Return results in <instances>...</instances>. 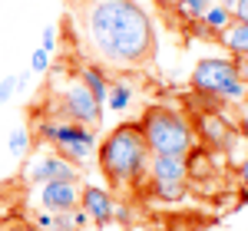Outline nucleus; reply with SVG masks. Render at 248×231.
<instances>
[{
	"mask_svg": "<svg viewBox=\"0 0 248 231\" xmlns=\"http://www.w3.org/2000/svg\"><path fill=\"white\" fill-rule=\"evenodd\" d=\"M79 46L96 66L136 70L155 57V27L139 0H66Z\"/></svg>",
	"mask_w": 248,
	"mask_h": 231,
	"instance_id": "1",
	"label": "nucleus"
},
{
	"mask_svg": "<svg viewBox=\"0 0 248 231\" xmlns=\"http://www.w3.org/2000/svg\"><path fill=\"white\" fill-rule=\"evenodd\" d=\"M99 172L109 182L113 192L139 188L149 178V149L142 142L139 122H119L109 129V135L96 149Z\"/></svg>",
	"mask_w": 248,
	"mask_h": 231,
	"instance_id": "2",
	"label": "nucleus"
},
{
	"mask_svg": "<svg viewBox=\"0 0 248 231\" xmlns=\"http://www.w3.org/2000/svg\"><path fill=\"white\" fill-rule=\"evenodd\" d=\"M139 132L149 155H189V149L195 145L189 116L172 106H149L139 116Z\"/></svg>",
	"mask_w": 248,
	"mask_h": 231,
	"instance_id": "3",
	"label": "nucleus"
},
{
	"mask_svg": "<svg viewBox=\"0 0 248 231\" xmlns=\"http://www.w3.org/2000/svg\"><path fill=\"white\" fill-rule=\"evenodd\" d=\"M33 135H37L43 145H53L60 159H66V162L77 165V169H79V165H86L90 159H96V149H99L96 129L79 126V122L50 119V116H37Z\"/></svg>",
	"mask_w": 248,
	"mask_h": 231,
	"instance_id": "4",
	"label": "nucleus"
},
{
	"mask_svg": "<svg viewBox=\"0 0 248 231\" xmlns=\"http://www.w3.org/2000/svg\"><path fill=\"white\" fill-rule=\"evenodd\" d=\"M192 93L205 96L212 102H245L248 99V86L242 83L235 59L232 57H205L195 63L189 79Z\"/></svg>",
	"mask_w": 248,
	"mask_h": 231,
	"instance_id": "5",
	"label": "nucleus"
},
{
	"mask_svg": "<svg viewBox=\"0 0 248 231\" xmlns=\"http://www.w3.org/2000/svg\"><path fill=\"white\" fill-rule=\"evenodd\" d=\"M43 116H50V119H63V122H79V126H90L96 129L99 122H103V102H96L93 93L73 79L70 86H53V93H50V109Z\"/></svg>",
	"mask_w": 248,
	"mask_h": 231,
	"instance_id": "6",
	"label": "nucleus"
},
{
	"mask_svg": "<svg viewBox=\"0 0 248 231\" xmlns=\"http://www.w3.org/2000/svg\"><path fill=\"white\" fill-rule=\"evenodd\" d=\"M37 205L43 208V212H50V215L79 208V182H66V178L43 182L40 192H37Z\"/></svg>",
	"mask_w": 248,
	"mask_h": 231,
	"instance_id": "7",
	"label": "nucleus"
},
{
	"mask_svg": "<svg viewBox=\"0 0 248 231\" xmlns=\"http://www.w3.org/2000/svg\"><path fill=\"white\" fill-rule=\"evenodd\" d=\"M23 178H27L30 185L57 182V178L79 182V169H77V165H70L66 159H60V155L53 152V155H43V159H37V162H30V165H27V172H23Z\"/></svg>",
	"mask_w": 248,
	"mask_h": 231,
	"instance_id": "8",
	"label": "nucleus"
},
{
	"mask_svg": "<svg viewBox=\"0 0 248 231\" xmlns=\"http://www.w3.org/2000/svg\"><path fill=\"white\" fill-rule=\"evenodd\" d=\"M79 208L86 212V218L99 225V228H106L109 221H113L116 215V198L109 188H99V185H83L79 188Z\"/></svg>",
	"mask_w": 248,
	"mask_h": 231,
	"instance_id": "9",
	"label": "nucleus"
},
{
	"mask_svg": "<svg viewBox=\"0 0 248 231\" xmlns=\"http://www.w3.org/2000/svg\"><path fill=\"white\" fill-rule=\"evenodd\" d=\"M192 132H195V139H202L209 149H215V145H229V139H232V135H229V122L215 113V106H209L205 113L195 116Z\"/></svg>",
	"mask_w": 248,
	"mask_h": 231,
	"instance_id": "10",
	"label": "nucleus"
},
{
	"mask_svg": "<svg viewBox=\"0 0 248 231\" xmlns=\"http://www.w3.org/2000/svg\"><path fill=\"white\" fill-rule=\"evenodd\" d=\"M186 155H149V182H186Z\"/></svg>",
	"mask_w": 248,
	"mask_h": 231,
	"instance_id": "11",
	"label": "nucleus"
},
{
	"mask_svg": "<svg viewBox=\"0 0 248 231\" xmlns=\"http://www.w3.org/2000/svg\"><path fill=\"white\" fill-rule=\"evenodd\" d=\"M77 79L93 93L96 102H103L106 106V93H109V76H106V70L103 66H96V63H86V66H79Z\"/></svg>",
	"mask_w": 248,
	"mask_h": 231,
	"instance_id": "12",
	"label": "nucleus"
},
{
	"mask_svg": "<svg viewBox=\"0 0 248 231\" xmlns=\"http://www.w3.org/2000/svg\"><path fill=\"white\" fill-rule=\"evenodd\" d=\"M218 43L229 50L232 57H245V53H248V23H242V20H232L229 27L222 30Z\"/></svg>",
	"mask_w": 248,
	"mask_h": 231,
	"instance_id": "13",
	"label": "nucleus"
},
{
	"mask_svg": "<svg viewBox=\"0 0 248 231\" xmlns=\"http://www.w3.org/2000/svg\"><path fill=\"white\" fill-rule=\"evenodd\" d=\"M149 195L159 202H182L189 188H186V182H149Z\"/></svg>",
	"mask_w": 248,
	"mask_h": 231,
	"instance_id": "14",
	"label": "nucleus"
},
{
	"mask_svg": "<svg viewBox=\"0 0 248 231\" xmlns=\"http://www.w3.org/2000/svg\"><path fill=\"white\" fill-rule=\"evenodd\" d=\"M106 102H109V109H113V113H126V109H129V102H133V86H126V83H109Z\"/></svg>",
	"mask_w": 248,
	"mask_h": 231,
	"instance_id": "15",
	"label": "nucleus"
},
{
	"mask_svg": "<svg viewBox=\"0 0 248 231\" xmlns=\"http://www.w3.org/2000/svg\"><path fill=\"white\" fill-rule=\"evenodd\" d=\"M202 23H205V27H212L215 33H222V30H225V27L232 23V10H225V7H218V3H212L209 10L202 14Z\"/></svg>",
	"mask_w": 248,
	"mask_h": 231,
	"instance_id": "16",
	"label": "nucleus"
},
{
	"mask_svg": "<svg viewBox=\"0 0 248 231\" xmlns=\"http://www.w3.org/2000/svg\"><path fill=\"white\" fill-rule=\"evenodd\" d=\"M212 7V0H175V10H179V17L192 20H202V14Z\"/></svg>",
	"mask_w": 248,
	"mask_h": 231,
	"instance_id": "17",
	"label": "nucleus"
},
{
	"mask_svg": "<svg viewBox=\"0 0 248 231\" xmlns=\"http://www.w3.org/2000/svg\"><path fill=\"white\" fill-rule=\"evenodd\" d=\"M10 152L17 155V159H23V155L30 152V129L27 126H17L10 132Z\"/></svg>",
	"mask_w": 248,
	"mask_h": 231,
	"instance_id": "18",
	"label": "nucleus"
},
{
	"mask_svg": "<svg viewBox=\"0 0 248 231\" xmlns=\"http://www.w3.org/2000/svg\"><path fill=\"white\" fill-rule=\"evenodd\" d=\"M189 33H195V37L205 40V43H218V37H222V33H215L212 27H205L202 20H192V23H189Z\"/></svg>",
	"mask_w": 248,
	"mask_h": 231,
	"instance_id": "19",
	"label": "nucleus"
},
{
	"mask_svg": "<svg viewBox=\"0 0 248 231\" xmlns=\"http://www.w3.org/2000/svg\"><path fill=\"white\" fill-rule=\"evenodd\" d=\"M50 231H77V225H73V212H57Z\"/></svg>",
	"mask_w": 248,
	"mask_h": 231,
	"instance_id": "20",
	"label": "nucleus"
},
{
	"mask_svg": "<svg viewBox=\"0 0 248 231\" xmlns=\"http://www.w3.org/2000/svg\"><path fill=\"white\" fill-rule=\"evenodd\" d=\"M50 70V53L46 50H33L30 57V73H46Z\"/></svg>",
	"mask_w": 248,
	"mask_h": 231,
	"instance_id": "21",
	"label": "nucleus"
},
{
	"mask_svg": "<svg viewBox=\"0 0 248 231\" xmlns=\"http://www.w3.org/2000/svg\"><path fill=\"white\" fill-rule=\"evenodd\" d=\"M40 50H46V53H53L57 50V27H43V33H40Z\"/></svg>",
	"mask_w": 248,
	"mask_h": 231,
	"instance_id": "22",
	"label": "nucleus"
},
{
	"mask_svg": "<svg viewBox=\"0 0 248 231\" xmlns=\"http://www.w3.org/2000/svg\"><path fill=\"white\" fill-rule=\"evenodd\" d=\"M14 96H17V79H14V76H3V79H0V106H3V102H10Z\"/></svg>",
	"mask_w": 248,
	"mask_h": 231,
	"instance_id": "23",
	"label": "nucleus"
},
{
	"mask_svg": "<svg viewBox=\"0 0 248 231\" xmlns=\"http://www.w3.org/2000/svg\"><path fill=\"white\" fill-rule=\"evenodd\" d=\"M0 231H43V228H37V225L27 221V218H10L7 225H0Z\"/></svg>",
	"mask_w": 248,
	"mask_h": 231,
	"instance_id": "24",
	"label": "nucleus"
},
{
	"mask_svg": "<svg viewBox=\"0 0 248 231\" xmlns=\"http://www.w3.org/2000/svg\"><path fill=\"white\" fill-rule=\"evenodd\" d=\"M232 20L248 23V0H235V7H232Z\"/></svg>",
	"mask_w": 248,
	"mask_h": 231,
	"instance_id": "25",
	"label": "nucleus"
},
{
	"mask_svg": "<svg viewBox=\"0 0 248 231\" xmlns=\"http://www.w3.org/2000/svg\"><path fill=\"white\" fill-rule=\"evenodd\" d=\"M17 93H27V89H30V79H33V73H30V66H27V70H23V73H17Z\"/></svg>",
	"mask_w": 248,
	"mask_h": 231,
	"instance_id": "26",
	"label": "nucleus"
},
{
	"mask_svg": "<svg viewBox=\"0 0 248 231\" xmlns=\"http://www.w3.org/2000/svg\"><path fill=\"white\" fill-rule=\"evenodd\" d=\"M235 59V70H238V76H242V83L248 86V53L245 57H232Z\"/></svg>",
	"mask_w": 248,
	"mask_h": 231,
	"instance_id": "27",
	"label": "nucleus"
},
{
	"mask_svg": "<svg viewBox=\"0 0 248 231\" xmlns=\"http://www.w3.org/2000/svg\"><path fill=\"white\" fill-rule=\"evenodd\" d=\"M73 225H77V231H86V228H90V218H86V212H83V208H73Z\"/></svg>",
	"mask_w": 248,
	"mask_h": 231,
	"instance_id": "28",
	"label": "nucleus"
},
{
	"mask_svg": "<svg viewBox=\"0 0 248 231\" xmlns=\"http://www.w3.org/2000/svg\"><path fill=\"white\" fill-rule=\"evenodd\" d=\"M33 225H37V228H43V231H50V225H53V215H50V212H40L37 218H33Z\"/></svg>",
	"mask_w": 248,
	"mask_h": 231,
	"instance_id": "29",
	"label": "nucleus"
},
{
	"mask_svg": "<svg viewBox=\"0 0 248 231\" xmlns=\"http://www.w3.org/2000/svg\"><path fill=\"white\" fill-rule=\"evenodd\" d=\"M238 172H242V192L248 195V152H245V159H242V169H238Z\"/></svg>",
	"mask_w": 248,
	"mask_h": 231,
	"instance_id": "30",
	"label": "nucleus"
},
{
	"mask_svg": "<svg viewBox=\"0 0 248 231\" xmlns=\"http://www.w3.org/2000/svg\"><path fill=\"white\" fill-rule=\"evenodd\" d=\"M212 3H218V7H225V10H232V7H235V0H212Z\"/></svg>",
	"mask_w": 248,
	"mask_h": 231,
	"instance_id": "31",
	"label": "nucleus"
}]
</instances>
